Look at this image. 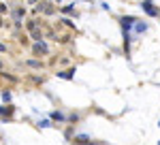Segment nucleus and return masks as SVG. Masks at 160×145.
I'll use <instances>...</instances> for the list:
<instances>
[{
    "mask_svg": "<svg viewBox=\"0 0 160 145\" xmlns=\"http://www.w3.org/2000/svg\"><path fill=\"white\" fill-rule=\"evenodd\" d=\"M141 9L148 13V15H152V17H156V15H158V11L152 7V0H143V2H141Z\"/></svg>",
    "mask_w": 160,
    "mask_h": 145,
    "instance_id": "nucleus-1",
    "label": "nucleus"
},
{
    "mask_svg": "<svg viewBox=\"0 0 160 145\" xmlns=\"http://www.w3.org/2000/svg\"><path fill=\"white\" fill-rule=\"evenodd\" d=\"M38 124H41L43 128H49V126H51V122H49V120H41V122H38Z\"/></svg>",
    "mask_w": 160,
    "mask_h": 145,
    "instance_id": "nucleus-6",
    "label": "nucleus"
},
{
    "mask_svg": "<svg viewBox=\"0 0 160 145\" xmlns=\"http://www.w3.org/2000/svg\"><path fill=\"white\" fill-rule=\"evenodd\" d=\"M158 145H160V143H158Z\"/></svg>",
    "mask_w": 160,
    "mask_h": 145,
    "instance_id": "nucleus-8",
    "label": "nucleus"
},
{
    "mask_svg": "<svg viewBox=\"0 0 160 145\" xmlns=\"http://www.w3.org/2000/svg\"><path fill=\"white\" fill-rule=\"evenodd\" d=\"M51 118H53V120H60V122H64V115H62V113H51Z\"/></svg>",
    "mask_w": 160,
    "mask_h": 145,
    "instance_id": "nucleus-5",
    "label": "nucleus"
},
{
    "mask_svg": "<svg viewBox=\"0 0 160 145\" xmlns=\"http://www.w3.org/2000/svg\"><path fill=\"white\" fill-rule=\"evenodd\" d=\"M145 30H148V24H141V22L135 24V32H145Z\"/></svg>",
    "mask_w": 160,
    "mask_h": 145,
    "instance_id": "nucleus-4",
    "label": "nucleus"
},
{
    "mask_svg": "<svg viewBox=\"0 0 160 145\" xmlns=\"http://www.w3.org/2000/svg\"><path fill=\"white\" fill-rule=\"evenodd\" d=\"M58 77H60V79H73L75 71H62V72H58Z\"/></svg>",
    "mask_w": 160,
    "mask_h": 145,
    "instance_id": "nucleus-3",
    "label": "nucleus"
},
{
    "mask_svg": "<svg viewBox=\"0 0 160 145\" xmlns=\"http://www.w3.org/2000/svg\"><path fill=\"white\" fill-rule=\"evenodd\" d=\"M135 24H137L135 17H130V15H128V17H122V26H124V30H126V28H130V26H135Z\"/></svg>",
    "mask_w": 160,
    "mask_h": 145,
    "instance_id": "nucleus-2",
    "label": "nucleus"
},
{
    "mask_svg": "<svg viewBox=\"0 0 160 145\" xmlns=\"http://www.w3.org/2000/svg\"><path fill=\"white\" fill-rule=\"evenodd\" d=\"M158 126H160V122H158Z\"/></svg>",
    "mask_w": 160,
    "mask_h": 145,
    "instance_id": "nucleus-7",
    "label": "nucleus"
}]
</instances>
